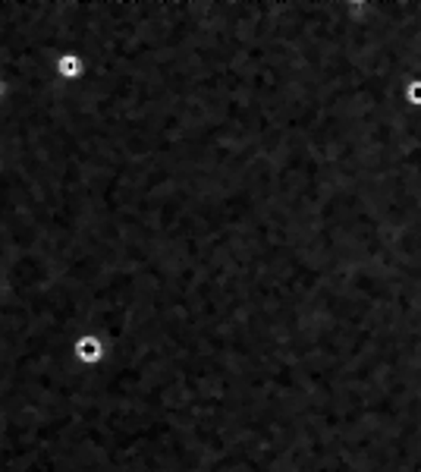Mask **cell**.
Returning a JSON list of instances; mask_svg holds the SVG:
<instances>
[{"label":"cell","mask_w":421,"mask_h":472,"mask_svg":"<svg viewBox=\"0 0 421 472\" xmlns=\"http://www.w3.org/2000/svg\"><path fill=\"white\" fill-rule=\"evenodd\" d=\"M76 356L82 359V363H101V359L107 356L101 334H95V331L79 334V337H76Z\"/></svg>","instance_id":"6da1fadb"},{"label":"cell","mask_w":421,"mask_h":472,"mask_svg":"<svg viewBox=\"0 0 421 472\" xmlns=\"http://www.w3.org/2000/svg\"><path fill=\"white\" fill-rule=\"evenodd\" d=\"M402 101L408 104V108H421V79H408L406 89H402Z\"/></svg>","instance_id":"7a4b0ae2"}]
</instances>
